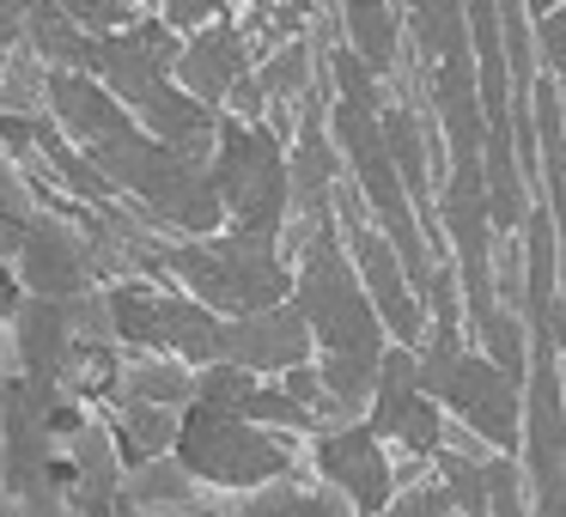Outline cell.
Here are the masks:
<instances>
[{
	"label": "cell",
	"instance_id": "cell-1",
	"mask_svg": "<svg viewBox=\"0 0 566 517\" xmlns=\"http://www.w3.org/2000/svg\"><path fill=\"white\" fill-rule=\"evenodd\" d=\"M159 268L184 286L213 317H244V310L293 298V268L274 232H208V238H165Z\"/></svg>",
	"mask_w": 566,
	"mask_h": 517
},
{
	"label": "cell",
	"instance_id": "cell-2",
	"mask_svg": "<svg viewBox=\"0 0 566 517\" xmlns=\"http://www.w3.org/2000/svg\"><path fill=\"white\" fill-rule=\"evenodd\" d=\"M293 305L311 323V341L323 354H347V359H371L378 366L390 335H384L378 310H371L359 268L342 244V225H317V232L298 244V268H293Z\"/></svg>",
	"mask_w": 566,
	"mask_h": 517
},
{
	"label": "cell",
	"instance_id": "cell-3",
	"mask_svg": "<svg viewBox=\"0 0 566 517\" xmlns=\"http://www.w3.org/2000/svg\"><path fill=\"white\" fill-rule=\"evenodd\" d=\"M171 456L196 475V487H213V493H250V487H262V481L293 475V444H286L281 432L256 426V420L238 414V408L201 402V395H189V402L177 408Z\"/></svg>",
	"mask_w": 566,
	"mask_h": 517
},
{
	"label": "cell",
	"instance_id": "cell-4",
	"mask_svg": "<svg viewBox=\"0 0 566 517\" xmlns=\"http://www.w3.org/2000/svg\"><path fill=\"white\" fill-rule=\"evenodd\" d=\"M208 177L220 189L226 225H244V232H286V213H293V189H286V140L274 135V123H238L220 110L213 128V152H208Z\"/></svg>",
	"mask_w": 566,
	"mask_h": 517
},
{
	"label": "cell",
	"instance_id": "cell-5",
	"mask_svg": "<svg viewBox=\"0 0 566 517\" xmlns=\"http://www.w3.org/2000/svg\"><path fill=\"white\" fill-rule=\"evenodd\" d=\"M366 426L384 444H402V456H420V463H432V451L444 444V408L420 390L415 347L402 341L384 347L378 383H371V402H366Z\"/></svg>",
	"mask_w": 566,
	"mask_h": 517
},
{
	"label": "cell",
	"instance_id": "cell-6",
	"mask_svg": "<svg viewBox=\"0 0 566 517\" xmlns=\"http://www.w3.org/2000/svg\"><path fill=\"white\" fill-rule=\"evenodd\" d=\"M311 468L354 505V517H378L396 493V463L366 420H342V426L311 432Z\"/></svg>",
	"mask_w": 566,
	"mask_h": 517
},
{
	"label": "cell",
	"instance_id": "cell-7",
	"mask_svg": "<svg viewBox=\"0 0 566 517\" xmlns=\"http://www.w3.org/2000/svg\"><path fill=\"white\" fill-rule=\"evenodd\" d=\"M13 268H19V286L38 298H80L104 281L98 256H92V238L67 220H50V213H31L25 220Z\"/></svg>",
	"mask_w": 566,
	"mask_h": 517
},
{
	"label": "cell",
	"instance_id": "cell-8",
	"mask_svg": "<svg viewBox=\"0 0 566 517\" xmlns=\"http://www.w3.org/2000/svg\"><path fill=\"white\" fill-rule=\"evenodd\" d=\"M177 50H184V38H177L159 13H153V19L135 13L128 25L98 31V43H92V74L104 80V92H111V98H123L128 110H135V104L147 98L159 80H171Z\"/></svg>",
	"mask_w": 566,
	"mask_h": 517
},
{
	"label": "cell",
	"instance_id": "cell-9",
	"mask_svg": "<svg viewBox=\"0 0 566 517\" xmlns=\"http://www.w3.org/2000/svg\"><path fill=\"white\" fill-rule=\"evenodd\" d=\"M311 354H317V341L293 298L244 310V317H220V359L256 371V378H281L286 366H305Z\"/></svg>",
	"mask_w": 566,
	"mask_h": 517
},
{
	"label": "cell",
	"instance_id": "cell-10",
	"mask_svg": "<svg viewBox=\"0 0 566 517\" xmlns=\"http://www.w3.org/2000/svg\"><path fill=\"white\" fill-rule=\"evenodd\" d=\"M250 62H256V55H250V38H244L238 7H232L226 19L189 31L184 50H177V62H171V80L189 92V98L208 104V110H226V92L250 74Z\"/></svg>",
	"mask_w": 566,
	"mask_h": 517
},
{
	"label": "cell",
	"instance_id": "cell-11",
	"mask_svg": "<svg viewBox=\"0 0 566 517\" xmlns=\"http://www.w3.org/2000/svg\"><path fill=\"white\" fill-rule=\"evenodd\" d=\"M43 116H50V123L62 128L80 152H92L98 140L135 128L128 104L111 98L98 74H50V80H43Z\"/></svg>",
	"mask_w": 566,
	"mask_h": 517
},
{
	"label": "cell",
	"instance_id": "cell-12",
	"mask_svg": "<svg viewBox=\"0 0 566 517\" xmlns=\"http://www.w3.org/2000/svg\"><path fill=\"white\" fill-rule=\"evenodd\" d=\"M19 329V366H25V390L38 402H55V383H62L67 347H74V310L67 298H38L25 293V305L13 310Z\"/></svg>",
	"mask_w": 566,
	"mask_h": 517
},
{
	"label": "cell",
	"instance_id": "cell-13",
	"mask_svg": "<svg viewBox=\"0 0 566 517\" xmlns=\"http://www.w3.org/2000/svg\"><path fill=\"white\" fill-rule=\"evenodd\" d=\"M128 116H135V123L147 128L153 140H165V147L201 152V159L213 152V128H220V110H208L201 98H189L177 80H159V86H153Z\"/></svg>",
	"mask_w": 566,
	"mask_h": 517
},
{
	"label": "cell",
	"instance_id": "cell-14",
	"mask_svg": "<svg viewBox=\"0 0 566 517\" xmlns=\"http://www.w3.org/2000/svg\"><path fill=\"white\" fill-rule=\"evenodd\" d=\"M104 432H111V444H116V463L135 468V463L165 456L177 444V408H159V402H140V395L111 390L104 395Z\"/></svg>",
	"mask_w": 566,
	"mask_h": 517
},
{
	"label": "cell",
	"instance_id": "cell-15",
	"mask_svg": "<svg viewBox=\"0 0 566 517\" xmlns=\"http://www.w3.org/2000/svg\"><path fill=\"white\" fill-rule=\"evenodd\" d=\"M177 505H201V487L171 451L123 468L116 481V511H177Z\"/></svg>",
	"mask_w": 566,
	"mask_h": 517
},
{
	"label": "cell",
	"instance_id": "cell-16",
	"mask_svg": "<svg viewBox=\"0 0 566 517\" xmlns=\"http://www.w3.org/2000/svg\"><path fill=\"white\" fill-rule=\"evenodd\" d=\"M342 25H347V50L378 80H396V62H402V13H396L390 0H347Z\"/></svg>",
	"mask_w": 566,
	"mask_h": 517
},
{
	"label": "cell",
	"instance_id": "cell-17",
	"mask_svg": "<svg viewBox=\"0 0 566 517\" xmlns=\"http://www.w3.org/2000/svg\"><path fill=\"white\" fill-rule=\"evenodd\" d=\"M232 517H354V505H347L342 493L329 487V481L305 487V481L281 475V481H262V487H250L244 505H232Z\"/></svg>",
	"mask_w": 566,
	"mask_h": 517
},
{
	"label": "cell",
	"instance_id": "cell-18",
	"mask_svg": "<svg viewBox=\"0 0 566 517\" xmlns=\"http://www.w3.org/2000/svg\"><path fill=\"white\" fill-rule=\"evenodd\" d=\"M116 390L140 395V402H159V408H184L196 395V366L171 354H128L123 371H116Z\"/></svg>",
	"mask_w": 566,
	"mask_h": 517
},
{
	"label": "cell",
	"instance_id": "cell-19",
	"mask_svg": "<svg viewBox=\"0 0 566 517\" xmlns=\"http://www.w3.org/2000/svg\"><path fill=\"white\" fill-rule=\"evenodd\" d=\"M256 80H262V92H269V110H293V104L311 92V80H317V55H311L305 38H286V43H274V50L262 55Z\"/></svg>",
	"mask_w": 566,
	"mask_h": 517
},
{
	"label": "cell",
	"instance_id": "cell-20",
	"mask_svg": "<svg viewBox=\"0 0 566 517\" xmlns=\"http://www.w3.org/2000/svg\"><path fill=\"white\" fill-rule=\"evenodd\" d=\"M244 414L256 420V426H269V432H317V414H311V408H298L293 395H286L281 383H269V378L244 395Z\"/></svg>",
	"mask_w": 566,
	"mask_h": 517
},
{
	"label": "cell",
	"instance_id": "cell-21",
	"mask_svg": "<svg viewBox=\"0 0 566 517\" xmlns=\"http://www.w3.org/2000/svg\"><path fill=\"white\" fill-rule=\"evenodd\" d=\"M481 468H488V517H530L524 463H517V451H493Z\"/></svg>",
	"mask_w": 566,
	"mask_h": 517
},
{
	"label": "cell",
	"instance_id": "cell-22",
	"mask_svg": "<svg viewBox=\"0 0 566 517\" xmlns=\"http://www.w3.org/2000/svg\"><path fill=\"white\" fill-rule=\"evenodd\" d=\"M378 517H457L451 511V493H444V481H402V493H390V505H384Z\"/></svg>",
	"mask_w": 566,
	"mask_h": 517
},
{
	"label": "cell",
	"instance_id": "cell-23",
	"mask_svg": "<svg viewBox=\"0 0 566 517\" xmlns=\"http://www.w3.org/2000/svg\"><path fill=\"white\" fill-rule=\"evenodd\" d=\"M153 7H159V19L177 31V38H189V31H201V25H213V19L232 13V0H153Z\"/></svg>",
	"mask_w": 566,
	"mask_h": 517
},
{
	"label": "cell",
	"instance_id": "cell-24",
	"mask_svg": "<svg viewBox=\"0 0 566 517\" xmlns=\"http://www.w3.org/2000/svg\"><path fill=\"white\" fill-rule=\"evenodd\" d=\"M536 50L548 62V74H566V0H554L548 13L536 19Z\"/></svg>",
	"mask_w": 566,
	"mask_h": 517
},
{
	"label": "cell",
	"instance_id": "cell-25",
	"mask_svg": "<svg viewBox=\"0 0 566 517\" xmlns=\"http://www.w3.org/2000/svg\"><path fill=\"white\" fill-rule=\"evenodd\" d=\"M548 220H554V281H560V305H566V177L548 183Z\"/></svg>",
	"mask_w": 566,
	"mask_h": 517
},
{
	"label": "cell",
	"instance_id": "cell-26",
	"mask_svg": "<svg viewBox=\"0 0 566 517\" xmlns=\"http://www.w3.org/2000/svg\"><path fill=\"white\" fill-rule=\"evenodd\" d=\"M111 7H116V13H128V19H135V13H147V0H111Z\"/></svg>",
	"mask_w": 566,
	"mask_h": 517
},
{
	"label": "cell",
	"instance_id": "cell-27",
	"mask_svg": "<svg viewBox=\"0 0 566 517\" xmlns=\"http://www.w3.org/2000/svg\"><path fill=\"white\" fill-rule=\"evenodd\" d=\"M286 7H298V13H317L323 0H286Z\"/></svg>",
	"mask_w": 566,
	"mask_h": 517
},
{
	"label": "cell",
	"instance_id": "cell-28",
	"mask_svg": "<svg viewBox=\"0 0 566 517\" xmlns=\"http://www.w3.org/2000/svg\"><path fill=\"white\" fill-rule=\"evenodd\" d=\"M232 7H256V0H232Z\"/></svg>",
	"mask_w": 566,
	"mask_h": 517
}]
</instances>
